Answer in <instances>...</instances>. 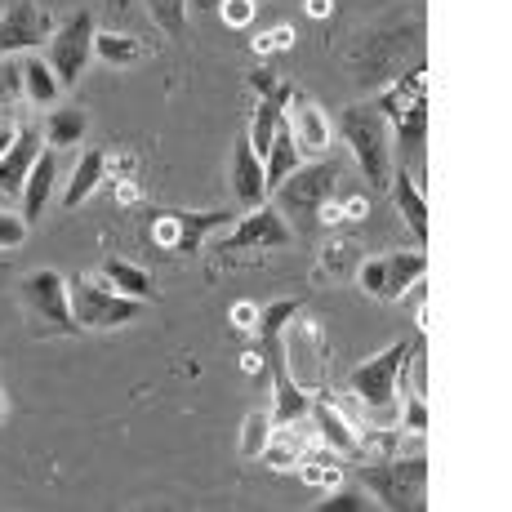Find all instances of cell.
<instances>
[{
	"label": "cell",
	"instance_id": "obj_14",
	"mask_svg": "<svg viewBox=\"0 0 512 512\" xmlns=\"http://www.w3.org/2000/svg\"><path fill=\"white\" fill-rule=\"evenodd\" d=\"M232 196L245 205V210L268 205V174H263V156L254 152L245 134L232 147Z\"/></svg>",
	"mask_w": 512,
	"mask_h": 512
},
{
	"label": "cell",
	"instance_id": "obj_25",
	"mask_svg": "<svg viewBox=\"0 0 512 512\" xmlns=\"http://www.w3.org/2000/svg\"><path fill=\"white\" fill-rule=\"evenodd\" d=\"M281 121H285V107L272 103V98H259V107H254V121H250V134H245L259 156H268V147H272V139H277Z\"/></svg>",
	"mask_w": 512,
	"mask_h": 512
},
{
	"label": "cell",
	"instance_id": "obj_11",
	"mask_svg": "<svg viewBox=\"0 0 512 512\" xmlns=\"http://www.w3.org/2000/svg\"><path fill=\"white\" fill-rule=\"evenodd\" d=\"M49 36H54V23L36 0H14L0 14V58L36 54L41 45H49Z\"/></svg>",
	"mask_w": 512,
	"mask_h": 512
},
{
	"label": "cell",
	"instance_id": "obj_28",
	"mask_svg": "<svg viewBox=\"0 0 512 512\" xmlns=\"http://www.w3.org/2000/svg\"><path fill=\"white\" fill-rule=\"evenodd\" d=\"M272 410H254V415H245L241 423V459H259L263 455V446H268V437H272Z\"/></svg>",
	"mask_w": 512,
	"mask_h": 512
},
{
	"label": "cell",
	"instance_id": "obj_41",
	"mask_svg": "<svg viewBox=\"0 0 512 512\" xmlns=\"http://www.w3.org/2000/svg\"><path fill=\"white\" fill-rule=\"evenodd\" d=\"M308 14L312 18H326L330 14V0H308Z\"/></svg>",
	"mask_w": 512,
	"mask_h": 512
},
{
	"label": "cell",
	"instance_id": "obj_21",
	"mask_svg": "<svg viewBox=\"0 0 512 512\" xmlns=\"http://www.w3.org/2000/svg\"><path fill=\"white\" fill-rule=\"evenodd\" d=\"M103 281L112 285L116 294H125V299H139V303L156 299L152 277H147L143 268H134V263H125V259H107V263H103Z\"/></svg>",
	"mask_w": 512,
	"mask_h": 512
},
{
	"label": "cell",
	"instance_id": "obj_34",
	"mask_svg": "<svg viewBox=\"0 0 512 512\" xmlns=\"http://www.w3.org/2000/svg\"><path fill=\"white\" fill-rule=\"evenodd\" d=\"M27 241V219L18 214H0V250H18Z\"/></svg>",
	"mask_w": 512,
	"mask_h": 512
},
{
	"label": "cell",
	"instance_id": "obj_36",
	"mask_svg": "<svg viewBox=\"0 0 512 512\" xmlns=\"http://www.w3.org/2000/svg\"><path fill=\"white\" fill-rule=\"evenodd\" d=\"M290 45H294V32H290V27H272L263 41H254V49H259V54H272V49H290Z\"/></svg>",
	"mask_w": 512,
	"mask_h": 512
},
{
	"label": "cell",
	"instance_id": "obj_26",
	"mask_svg": "<svg viewBox=\"0 0 512 512\" xmlns=\"http://www.w3.org/2000/svg\"><path fill=\"white\" fill-rule=\"evenodd\" d=\"M85 125H90V116L81 112V107H58L54 116H49L45 125V143L49 147H72L85 139Z\"/></svg>",
	"mask_w": 512,
	"mask_h": 512
},
{
	"label": "cell",
	"instance_id": "obj_22",
	"mask_svg": "<svg viewBox=\"0 0 512 512\" xmlns=\"http://www.w3.org/2000/svg\"><path fill=\"white\" fill-rule=\"evenodd\" d=\"M303 161V152H299V143H294V134H290V125L281 121V130H277V139H272L268 147V156H263V174H268V196H272V187H281V179L294 170V165Z\"/></svg>",
	"mask_w": 512,
	"mask_h": 512
},
{
	"label": "cell",
	"instance_id": "obj_18",
	"mask_svg": "<svg viewBox=\"0 0 512 512\" xmlns=\"http://www.w3.org/2000/svg\"><path fill=\"white\" fill-rule=\"evenodd\" d=\"M103 179H107V156L103 152H85L81 161H76V170H72V179H67V187H63V205H67V210L85 205L98 192V187H103Z\"/></svg>",
	"mask_w": 512,
	"mask_h": 512
},
{
	"label": "cell",
	"instance_id": "obj_32",
	"mask_svg": "<svg viewBox=\"0 0 512 512\" xmlns=\"http://www.w3.org/2000/svg\"><path fill=\"white\" fill-rule=\"evenodd\" d=\"M366 508H370V499L352 486H334L330 495L321 499V512H366Z\"/></svg>",
	"mask_w": 512,
	"mask_h": 512
},
{
	"label": "cell",
	"instance_id": "obj_37",
	"mask_svg": "<svg viewBox=\"0 0 512 512\" xmlns=\"http://www.w3.org/2000/svg\"><path fill=\"white\" fill-rule=\"evenodd\" d=\"M232 321H236V330H254L259 326V308H254V303H236Z\"/></svg>",
	"mask_w": 512,
	"mask_h": 512
},
{
	"label": "cell",
	"instance_id": "obj_24",
	"mask_svg": "<svg viewBox=\"0 0 512 512\" xmlns=\"http://www.w3.org/2000/svg\"><path fill=\"white\" fill-rule=\"evenodd\" d=\"M272 397H277V406H272V419H277V423H303V415H308V406H312L308 388H299V383H294V374L272 379Z\"/></svg>",
	"mask_w": 512,
	"mask_h": 512
},
{
	"label": "cell",
	"instance_id": "obj_39",
	"mask_svg": "<svg viewBox=\"0 0 512 512\" xmlns=\"http://www.w3.org/2000/svg\"><path fill=\"white\" fill-rule=\"evenodd\" d=\"M223 0H187V14H219Z\"/></svg>",
	"mask_w": 512,
	"mask_h": 512
},
{
	"label": "cell",
	"instance_id": "obj_13",
	"mask_svg": "<svg viewBox=\"0 0 512 512\" xmlns=\"http://www.w3.org/2000/svg\"><path fill=\"white\" fill-rule=\"evenodd\" d=\"M285 125H290V134H294V143H299L303 161H317V156L330 152V121H326V112H321L308 94H299V90L290 94Z\"/></svg>",
	"mask_w": 512,
	"mask_h": 512
},
{
	"label": "cell",
	"instance_id": "obj_16",
	"mask_svg": "<svg viewBox=\"0 0 512 512\" xmlns=\"http://www.w3.org/2000/svg\"><path fill=\"white\" fill-rule=\"evenodd\" d=\"M392 201H397V210H401V219H406V228L415 232V241L419 245H428V201H423V192H419V183H415V174L401 165L397 174H392Z\"/></svg>",
	"mask_w": 512,
	"mask_h": 512
},
{
	"label": "cell",
	"instance_id": "obj_15",
	"mask_svg": "<svg viewBox=\"0 0 512 512\" xmlns=\"http://www.w3.org/2000/svg\"><path fill=\"white\" fill-rule=\"evenodd\" d=\"M45 147L41 139H36V130H18L14 134V143H9V152L0 156V192H23V183H27V174H32V165H36V156H41Z\"/></svg>",
	"mask_w": 512,
	"mask_h": 512
},
{
	"label": "cell",
	"instance_id": "obj_3",
	"mask_svg": "<svg viewBox=\"0 0 512 512\" xmlns=\"http://www.w3.org/2000/svg\"><path fill=\"white\" fill-rule=\"evenodd\" d=\"M339 187V165L330 156H317V161H299L290 174L281 179V187H272L277 196V214L281 219H299V223H317L321 205L334 196Z\"/></svg>",
	"mask_w": 512,
	"mask_h": 512
},
{
	"label": "cell",
	"instance_id": "obj_42",
	"mask_svg": "<svg viewBox=\"0 0 512 512\" xmlns=\"http://www.w3.org/2000/svg\"><path fill=\"white\" fill-rule=\"evenodd\" d=\"M0 415H5V397H0Z\"/></svg>",
	"mask_w": 512,
	"mask_h": 512
},
{
	"label": "cell",
	"instance_id": "obj_2",
	"mask_svg": "<svg viewBox=\"0 0 512 512\" xmlns=\"http://www.w3.org/2000/svg\"><path fill=\"white\" fill-rule=\"evenodd\" d=\"M339 139L348 143L352 156H357L361 174L370 179L374 192H388V183H392V130H388L379 107H366V103L343 107Z\"/></svg>",
	"mask_w": 512,
	"mask_h": 512
},
{
	"label": "cell",
	"instance_id": "obj_8",
	"mask_svg": "<svg viewBox=\"0 0 512 512\" xmlns=\"http://www.w3.org/2000/svg\"><path fill=\"white\" fill-rule=\"evenodd\" d=\"M94 54V14L90 9H76L72 18H67L63 27H54V36H49V58L45 63L54 67L58 85H76L85 72V63H90Z\"/></svg>",
	"mask_w": 512,
	"mask_h": 512
},
{
	"label": "cell",
	"instance_id": "obj_29",
	"mask_svg": "<svg viewBox=\"0 0 512 512\" xmlns=\"http://www.w3.org/2000/svg\"><path fill=\"white\" fill-rule=\"evenodd\" d=\"M303 481L317 490H334L339 486V450L321 446L312 459H303Z\"/></svg>",
	"mask_w": 512,
	"mask_h": 512
},
{
	"label": "cell",
	"instance_id": "obj_27",
	"mask_svg": "<svg viewBox=\"0 0 512 512\" xmlns=\"http://www.w3.org/2000/svg\"><path fill=\"white\" fill-rule=\"evenodd\" d=\"M94 54L112 67H130L143 58V45L130 32H94Z\"/></svg>",
	"mask_w": 512,
	"mask_h": 512
},
{
	"label": "cell",
	"instance_id": "obj_31",
	"mask_svg": "<svg viewBox=\"0 0 512 512\" xmlns=\"http://www.w3.org/2000/svg\"><path fill=\"white\" fill-rule=\"evenodd\" d=\"M23 63L14 58H0V112H14L23 103Z\"/></svg>",
	"mask_w": 512,
	"mask_h": 512
},
{
	"label": "cell",
	"instance_id": "obj_6",
	"mask_svg": "<svg viewBox=\"0 0 512 512\" xmlns=\"http://www.w3.org/2000/svg\"><path fill=\"white\" fill-rule=\"evenodd\" d=\"M67 299H72V317L81 330H116L143 312L139 299H125L112 285H98L90 277H76L67 285Z\"/></svg>",
	"mask_w": 512,
	"mask_h": 512
},
{
	"label": "cell",
	"instance_id": "obj_20",
	"mask_svg": "<svg viewBox=\"0 0 512 512\" xmlns=\"http://www.w3.org/2000/svg\"><path fill=\"white\" fill-rule=\"evenodd\" d=\"M312 419H317V432H321V446L339 450V455H352L357 450V432H352V423L339 415V410L330 406V401H312Z\"/></svg>",
	"mask_w": 512,
	"mask_h": 512
},
{
	"label": "cell",
	"instance_id": "obj_9",
	"mask_svg": "<svg viewBox=\"0 0 512 512\" xmlns=\"http://www.w3.org/2000/svg\"><path fill=\"white\" fill-rule=\"evenodd\" d=\"M423 272H428V254L392 250V254H379V259L361 263L357 281H361V290L366 294H374V299H401L410 285H419Z\"/></svg>",
	"mask_w": 512,
	"mask_h": 512
},
{
	"label": "cell",
	"instance_id": "obj_10",
	"mask_svg": "<svg viewBox=\"0 0 512 512\" xmlns=\"http://www.w3.org/2000/svg\"><path fill=\"white\" fill-rule=\"evenodd\" d=\"M228 223H232L228 210H201V214L170 210V214H161V219L152 223V241L165 245V250H174V254H183V259H192V254L201 250L205 236L228 228Z\"/></svg>",
	"mask_w": 512,
	"mask_h": 512
},
{
	"label": "cell",
	"instance_id": "obj_12",
	"mask_svg": "<svg viewBox=\"0 0 512 512\" xmlns=\"http://www.w3.org/2000/svg\"><path fill=\"white\" fill-rule=\"evenodd\" d=\"M290 223L277 214V205H259V210L241 214V223L232 228V236L219 245V250H281L290 245Z\"/></svg>",
	"mask_w": 512,
	"mask_h": 512
},
{
	"label": "cell",
	"instance_id": "obj_30",
	"mask_svg": "<svg viewBox=\"0 0 512 512\" xmlns=\"http://www.w3.org/2000/svg\"><path fill=\"white\" fill-rule=\"evenodd\" d=\"M147 14L156 18L165 36H183L187 27V0H147Z\"/></svg>",
	"mask_w": 512,
	"mask_h": 512
},
{
	"label": "cell",
	"instance_id": "obj_19",
	"mask_svg": "<svg viewBox=\"0 0 512 512\" xmlns=\"http://www.w3.org/2000/svg\"><path fill=\"white\" fill-rule=\"evenodd\" d=\"M54 179H58V161L54 152H41L23 183V219H41L45 205H49V192H54Z\"/></svg>",
	"mask_w": 512,
	"mask_h": 512
},
{
	"label": "cell",
	"instance_id": "obj_40",
	"mask_svg": "<svg viewBox=\"0 0 512 512\" xmlns=\"http://www.w3.org/2000/svg\"><path fill=\"white\" fill-rule=\"evenodd\" d=\"M14 134H18L14 125H9V121H0V156L9 152V143H14Z\"/></svg>",
	"mask_w": 512,
	"mask_h": 512
},
{
	"label": "cell",
	"instance_id": "obj_4",
	"mask_svg": "<svg viewBox=\"0 0 512 512\" xmlns=\"http://www.w3.org/2000/svg\"><path fill=\"white\" fill-rule=\"evenodd\" d=\"M423 72H428V67L415 63L379 98V112H383V121H392V134H397L401 152H419L423 134H428V85H423Z\"/></svg>",
	"mask_w": 512,
	"mask_h": 512
},
{
	"label": "cell",
	"instance_id": "obj_33",
	"mask_svg": "<svg viewBox=\"0 0 512 512\" xmlns=\"http://www.w3.org/2000/svg\"><path fill=\"white\" fill-rule=\"evenodd\" d=\"M250 85H254V90H259L263 98H272V103H281V107L290 103V94H294L290 85H285V81H277V76L268 72V67H259V72H250Z\"/></svg>",
	"mask_w": 512,
	"mask_h": 512
},
{
	"label": "cell",
	"instance_id": "obj_17",
	"mask_svg": "<svg viewBox=\"0 0 512 512\" xmlns=\"http://www.w3.org/2000/svg\"><path fill=\"white\" fill-rule=\"evenodd\" d=\"M303 455H308V432H303L299 423H281V428H272L259 459H268V468L285 472V468H299Z\"/></svg>",
	"mask_w": 512,
	"mask_h": 512
},
{
	"label": "cell",
	"instance_id": "obj_5",
	"mask_svg": "<svg viewBox=\"0 0 512 512\" xmlns=\"http://www.w3.org/2000/svg\"><path fill=\"white\" fill-rule=\"evenodd\" d=\"M410 352H415V343L410 339H397L392 348H383L379 357L361 361L357 370H352V397H361L366 406L374 410V419H397V374L401 366L410 361Z\"/></svg>",
	"mask_w": 512,
	"mask_h": 512
},
{
	"label": "cell",
	"instance_id": "obj_35",
	"mask_svg": "<svg viewBox=\"0 0 512 512\" xmlns=\"http://www.w3.org/2000/svg\"><path fill=\"white\" fill-rule=\"evenodd\" d=\"M219 18H223L228 27H250L254 0H223V5H219Z\"/></svg>",
	"mask_w": 512,
	"mask_h": 512
},
{
	"label": "cell",
	"instance_id": "obj_23",
	"mask_svg": "<svg viewBox=\"0 0 512 512\" xmlns=\"http://www.w3.org/2000/svg\"><path fill=\"white\" fill-rule=\"evenodd\" d=\"M58 90H63V85H58L54 67L36 54H23V94H27V103H54Z\"/></svg>",
	"mask_w": 512,
	"mask_h": 512
},
{
	"label": "cell",
	"instance_id": "obj_38",
	"mask_svg": "<svg viewBox=\"0 0 512 512\" xmlns=\"http://www.w3.org/2000/svg\"><path fill=\"white\" fill-rule=\"evenodd\" d=\"M366 196H352V201H343V219H366Z\"/></svg>",
	"mask_w": 512,
	"mask_h": 512
},
{
	"label": "cell",
	"instance_id": "obj_7",
	"mask_svg": "<svg viewBox=\"0 0 512 512\" xmlns=\"http://www.w3.org/2000/svg\"><path fill=\"white\" fill-rule=\"evenodd\" d=\"M23 308H27V317H32L36 330H54V334H76L81 330L76 326V317H72L67 281L58 277L54 268H41V272H32V277L23 281Z\"/></svg>",
	"mask_w": 512,
	"mask_h": 512
},
{
	"label": "cell",
	"instance_id": "obj_1",
	"mask_svg": "<svg viewBox=\"0 0 512 512\" xmlns=\"http://www.w3.org/2000/svg\"><path fill=\"white\" fill-rule=\"evenodd\" d=\"M357 481L370 490V499L379 508L410 512L428 504V455H383L366 459L357 468Z\"/></svg>",
	"mask_w": 512,
	"mask_h": 512
}]
</instances>
